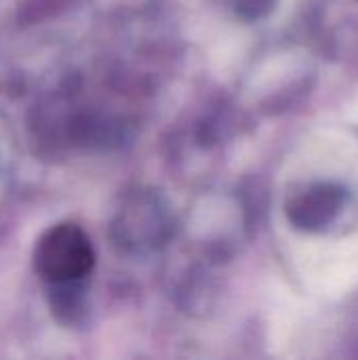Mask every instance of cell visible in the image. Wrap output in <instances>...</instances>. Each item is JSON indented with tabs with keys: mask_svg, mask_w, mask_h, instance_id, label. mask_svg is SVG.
Here are the masks:
<instances>
[{
	"mask_svg": "<svg viewBox=\"0 0 358 360\" xmlns=\"http://www.w3.org/2000/svg\"><path fill=\"white\" fill-rule=\"evenodd\" d=\"M274 8V0H236V15L247 21L266 17Z\"/></svg>",
	"mask_w": 358,
	"mask_h": 360,
	"instance_id": "4",
	"label": "cell"
},
{
	"mask_svg": "<svg viewBox=\"0 0 358 360\" xmlns=\"http://www.w3.org/2000/svg\"><path fill=\"white\" fill-rule=\"evenodd\" d=\"M93 266L91 238L76 224L51 226L34 247V270L51 287V293L82 289Z\"/></svg>",
	"mask_w": 358,
	"mask_h": 360,
	"instance_id": "1",
	"label": "cell"
},
{
	"mask_svg": "<svg viewBox=\"0 0 358 360\" xmlns=\"http://www.w3.org/2000/svg\"><path fill=\"white\" fill-rule=\"evenodd\" d=\"M112 230L124 251L150 253L171 240L175 224L160 194L154 190H135L120 205Z\"/></svg>",
	"mask_w": 358,
	"mask_h": 360,
	"instance_id": "2",
	"label": "cell"
},
{
	"mask_svg": "<svg viewBox=\"0 0 358 360\" xmlns=\"http://www.w3.org/2000/svg\"><path fill=\"white\" fill-rule=\"evenodd\" d=\"M344 202L346 192L340 186L319 181L295 192L285 205V215L302 232H323L338 219Z\"/></svg>",
	"mask_w": 358,
	"mask_h": 360,
	"instance_id": "3",
	"label": "cell"
}]
</instances>
